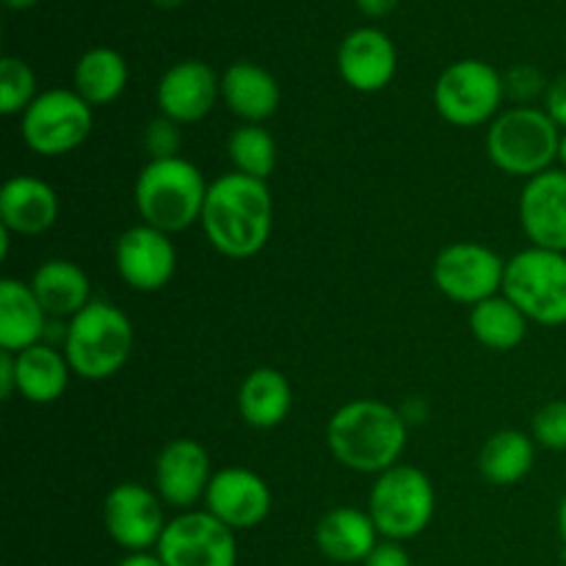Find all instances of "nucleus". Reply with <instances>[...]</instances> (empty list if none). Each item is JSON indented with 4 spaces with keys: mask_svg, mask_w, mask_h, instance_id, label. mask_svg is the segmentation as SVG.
Wrapping results in <instances>:
<instances>
[{
    "mask_svg": "<svg viewBox=\"0 0 566 566\" xmlns=\"http://www.w3.org/2000/svg\"><path fill=\"white\" fill-rule=\"evenodd\" d=\"M202 230L210 247L224 258H254L269 243L274 205L263 180L232 171L208 188L202 208Z\"/></svg>",
    "mask_w": 566,
    "mask_h": 566,
    "instance_id": "nucleus-1",
    "label": "nucleus"
},
{
    "mask_svg": "<svg viewBox=\"0 0 566 566\" xmlns=\"http://www.w3.org/2000/svg\"><path fill=\"white\" fill-rule=\"evenodd\" d=\"M326 442L340 464L357 473H385L396 468L407 448V423L379 401H352L332 415Z\"/></svg>",
    "mask_w": 566,
    "mask_h": 566,
    "instance_id": "nucleus-2",
    "label": "nucleus"
},
{
    "mask_svg": "<svg viewBox=\"0 0 566 566\" xmlns=\"http://www.w3.org/2000/svg\"><path fill=\"white\" fill-rule=\"evenodd\" d=\"M208 188L191 160L177 155L149 160L136 180V208L144 224L160 232H182L202 219Z\"/></svg>",
    "mask_w": 566,
    "mask_h": 566,
    "instance_id": "nucleus-3",
    "label": "nucleus"
},
{
    "mask_svg": "<svg viewBox=\"0 0 566 566\" xmlns=\"http://www.w3.org/2000/svg\"><path fill=\"white\" fill-rule=\"evenodd\" d=\"M66 363L81 379L99 381L119 374L133 354V324L108 302H88L66 326Z\"/></svg>",
    "mask_w": 566,
    "mask_h": 566,
    "instance_id": "nucleus-4",
    "label": "nucleus"
},
{
    "mask_svg": "<svg viewBox=\"0 0 566 566\" xmlns=\"http://www.w3.org/2000/svg\"><path fill=\"white\" fill-rule=\"evenodd\" d=\"M562 147V130L542 108H512L492 122L486 153L492 164L512 177H536L553 169Z\"/></svg>",
    "mask_w": 566,
    "mask_h": 566,
    "instance_id": "nucleus-5",
    "label": "nucleus"
},
{
    "mask_svg": "<svg viewBox=\"0 0 566 566\" xmlns=\"http://www.w3.org/2000/svg\"><path fill=\"white\" fill-rule=\"evenodd\" d=\"M503 293L525 318L542 326L566 324V254L531 247L506 263Z\"/></svg>",
    "mask_w": 566,
    "mask_h": 566,
    "instance_id": "nucleus-6",
    "label": "nucleus"
},
{
    "mask_svg": "<svg viewBox=\"0 0 566 566\" xmlns=\"http://www.w3.org/2000/svg\"><path fill=\"white\" fill-rule=\"evenodd\" d=\"M368 506L376 531L390 542H403L429 528L434 517V490L429 475L418 468L396 464L379 473Z\"/></svg>",
    "mask_w": 566,
    "mask_h": 566,
    "instance_id": "nucleus-7",
    "label": "nucleus"
},
{
    "mask_svg": "<svg viewBox=\"0 0 566 566\" xmlns=\"http://www.w3.org/2000/svg\"><path fill=\"white\" fill-rule=\"evenodd\" d=\"M92 122V105L81 94L50 88L22 114V138L36 155L59 158L86 142Z\"/></svg>",
    "mask_w": 566,
    "mask_h": 566,
    "instance_id": "nucleus-8",
    "label": "nucleus"
},
{
    "mask_svg": "<svg viewBox=\"0 0 566 566\" xmlns=\"http://www.w3.org/2000/svg\"><path fill=\"white\" fill-rule=\"evenodd\" d=\"M503 99V77L486 61L464 59L448 66L434 86V105L451 125L475 127L497 114Z\"/></svg>",
    "mask_w": 566,
    "mask_h": 566,
    "instance_id": "nucleus-9",
    "label": "nucleus"
},
{
    "mask_svg": "<svg viewBox=\"0 0 566 566\" xmlns=\"http://www.w3.org/2000/svg\"><path fill=\"white\" fill-rule=\"evenodd\" d=\"M155 553L166 566H235L238 545L232 528H227L210 512H186L166 523Z\"/></svg>",
    "mask_w": 566,
    "mask_h": 566,
    "instance_id": "nucleus-10",
    "label": "nucleus"
},
{
    "mask_svg": "<svg viewBox=\"0 0 566 566\" xmlns=\"http://www.w3.org/2000/svg\"><path fill=\"white\" fill-rule=\"evenodd\" d=\"M506 263L481 243H453L434 260V285L459 304H481L503 287Z\"/></svg>",
    "mask_w": 566,
    "mask_h": 566,
    "instance_id": "nucleus-11",
    "label": "nucleus"
},
{
    "mask_svg": "<svg viewBox=\"0 0 566 566\" xmlns=\"http://www.w3.org/2000/svg\"><path fill=\"white\" fill-rule=\"evenodd\" d=\"M105 531L119 547L130 553H144L158 547L166 523L160 503L147 486L119 484L111 490L103 506Z\"/></svg>",
    "mask_w": 566,
    "mask_h": 566,
    "instance_id": "nucleus-12",
    "label": "nucleus"
},
{
    "mask_svg": "<svg viewBox=\"0 0 566 566\" xmlns=\"http://www.w3.org/2000/svg\"><path fill=\"white\" fill-rule=\"evenodd\" d=\"M116 269L133 291L155 293L169 285L177 269V252L169 232L149 224L130 227L116 243Z\"/></svg>",
    "mask_w": 566,
    "mask_h": 566,
    "instance_id": "nucleus-13",
    "label": "nucleus"
},
{
    "mask_svg": "<svg viewBox=\"0 0 566 566\" xmlns=\"http://www.w3.org/2000/svg\"><path fill=\"white\" fill-rule=\"evenodd\" d=\"M520 224L534 247L566 254V171L531 177L520 197Z\"/></svg>",
    "mask_w": 566,
    "mask_h": 566,
    "instance_id": "nucleus-14",
    "label": "nucleus"
},
{
    "mask_svg": "<svg viewBox=\"0 0 566 566\" xmlns=\"http://www.w3.org/2000/svg\"><path fill=\"white\" fill-rule=\"evenodd\" d=\"M205 501L208 512L232 531L254 528L271 512L269 484L258 473L243 468H227L216 473L205 492Z\"/></svg>",
    "mask_w": 566,
    "mask_h": 566,
    "instance_id": "nucleus-15",
    "label": "nucleus"
},
{
    "mask_svg": "<svg viewBox=\"0 0 566 566\" xmlns=\"http://www.w3.org/2000/svg\"><path fill=\"white\" fill-rule=\"evenodd\" d=\"M221 94V81L205 61H180L158 83V108L177 125L199 122L210 114Z\"/></svg>",
    "mask_w": 566,
    "mask_h": 566,
    "instance_id": "nucleus-16",
    "label": "nucleus"
},
{
    "mask_svg": "<svg viewBox=\"0 0 566 566\" xmlns=\"http://www.w3.org/2000/svg\"><path fill=\"white\" fill-rule=\"evenodd\" d=\"M210 459L199 442L180 437L164 446L155 462V484L158 495L169 506L191 509L199 497L208 492L210 484Z\"/></svg>",
    "mask_w": 566,
    "mask_h": 566,
    "instance_id": "nucleus-17",
    "label": "nucleus"
},
{
    "mask_svg": "<svg viewBox=\"0 0 566 566\" xmlns=\"http://www.w3.org/2000/svg\"><path fill=\"white\" fill-rule=\"evenodd\" d=\"M337 66H340L343 81L357 92H381L396 77V44L376 28H357L343 39Z\"/></svg>",
    "mask_w": 566,
    "mask_h": 566,
    "instance_id": "nucleus-18",
    "label": "nucleus"
},
{
    "mask_svg": "<svg viewBox=\"0 0 566 566\" xmlns=\"http://www.w3.org/2000/svg\"><path fill=\"white\" fill-rule=\"evenodd\" d=\"M59 219V197L36 177H11L0 188V224L20 235H39Z\"/></svg>",
    "mask_w": 566,
    "mask_h": 566,
    "instance_id": "nucleus-19",
    "label": "nucleus"
},
{
    "mask_svg": "<svg viewBox=\"0 0 566 566\" xmlns=\"http://www.w3.org/2000/svg\"><path fill=\"white\" fill-rule=\"evenodd\" d=\"M48 329V313L39 304L31 285L6 276L0 282V346L3 352L20 354L36 346Z\"/></svg>",
    "mask_w": 566,
    "mask_h": 566,
    "instance_id": "nucleus-20",
    "label": "nucleus"
},
{
    "mask_svg": "<svg viewBox=\"0 0 566 566\" xmlns=\"http://www.w3.org/2000/svg\"><path fill=\"white\" fill-rule=\"evenodd\" d=\"M221 97L227 108L247 125H260L280 108V86L274 75L252 61H238L221 77Z\"/></svg>",
    "mask_w": 566,
    "mask_h": 566,
    "instance_id": "nucleus-21",
    "label": "nucleus"
},
{
    "mask_svg": "<svg viewBox=\"0 0 566 566\" xmlns=\"http://www.w3.org/2000/svg\"><path fill=\"white\" fill-rule=\"evenodd\" d=\"M376 534L379 531H376V523L370 520L368 512L340 506L324 514L318 531H315V542H318L321 553L332 562L354 564L365 562L374 553Z\"/></svg>",
    "mask_w": 566,
    "mask_h": 566,
    "instance_id": "nucleus-22",
    "label": "nucleus"
},
{
    "mask_svg": "<svg viewBox=\"0 0 566 566\" xmlns=\"http://www.w3.org/2000/svg\"><path fill=\"white\" fill-rule=\"evenodd\" d=\"M31 287L44 313L53 318H66V315L75 318L88 304V293H92L86 271L70 260H48L39 265L33 271Z\"/></svg>",
    "mask_w": 566,
    "mask_h": 566,
    "instance_id": "nucleus-23",
    "label": "nucleus"
},
{
    "mask_svg": "<svg viewBox=\"0 0 566 566\" xmlns=\"http://www.w3.org/2000/svg\"><path fill=\"white\" fill-rule=\"evenodd\" d=\"M14 374H17V392L31 403H53L64 396L70 385V363L55 348L36 346L14 354Z\"/></svg>",
    "mask_w": 566,
    "mask_h": 566,
    "instance_id": "nucleus-24",
    "label": "nucleus"
},
{
    "mask_svg": "<svg viewBox=\"0 0 566 566\" xmlns=\"http://www.w3.org/2000/svg\"><path fill=\"white\" fill-rule=\"evenodd\" d=\"M291 385L274 368H254L238 392L241 418L254 429H274L291 412Z\"/></svg>",
    "mask_w": 566,
    "mask_h": 566,
    "instance_id": "nucleus-25",
    "label": "nucleus"
},
{
    "mask_svg": "<svg viewBox=\"0 0 566 566\" xmlns=\"http://www.w3.org/2000/svg\"><path fill=\"white\" fill-rule=\"evenodd\" d=\"M481 475L490 484L512 486L523 481L534 468V440L523 431H497L495 437L486 440L479 457Z\"/></svg>",
    "mask_w": 566,
    "mask_h": 566,
    "instance_id": "nucleus-26",
    "label": "nucleus"
},
{
    "mask_svg": "<svg viewBox=\"0 0 566 566\" xmlns=\"http://www.w3.org/2000/svg\"><path fill=\"white\" fill-rule=\"evenodd\" d=\"M470 329L481 346L492 348V352H512L525 340L528 318L506 296H492L475 304L473 313H470Z\"/></svg>",
    "mask_w": 566,
    "mask_h": 566,
    "instance_id": "nucleus-27",
    "label": "nucleus"
},
{
    "mask_svg": "<svg viewBox=\"0 0 566 566\" xmlns=\"http://www.w3.org/2000/svg\"><path fill=\"white\" fill-rule=\"evenodd\" d=\"M127 64L116 50L94 48L75 66V92L88 105H108L125 92Z\"/></svg>",
    "mask_w": 566,
    "mask_h": 566,
    "instance_id": "nucleus-28",
    "label": "nucleus"
},
{
    "mask_svg": "<svg viewBox=\"0 0 566 566\" xmlns=\"http://www.w3.org/2000/svg\"><path fill=\"white\" fill-rule=\"evenodd\" d=\"M230 158L235 171L254 177V180H269L276 166V144L271 133L260 125H243L230 136Z\"/></svg>",
    "mask_w": 566,
    "mask_h": 566,
    "instance_id": "nucleus-29",
    "label": "nucleus"
},
{
    "mask_svg": "<svg viewBox=\"0 0 566 566\" xmlns=\"http://www.w3.org/2000/svg\"><path fill=\"white\" fill-rule=\"evenodd\" d=\"M36 99V77L22 59L6 55L0 61V111L6 116L25 114L28 105Z\"/></svg>",
    "mask_w": 566,
    "mask_h": 566,
    "instance_id": "nucleus-30",
    "label": "nucleus"
},
{
    "mask_svg": "<svg viewBox=\"0 0 566 566\" xmlns=\"http://www.w3.org/2000/svg\"><path fill=\"white\" fill-rule=\"evenodd\" d=\"M534 440L547 451H566V401L545 403L534 415Z\"/></svg>",
    "mask_w": 566,
    "mask_h": 566,
    "instance_id": "nucleus-31",
    "label": "nucleus"
},
{
    "mask_svg": "<svg viewBox=\"0 0 566 566\" xmlns=\"http://www.w3.org/2000/svg\"><path fill=\"white\" fill-rule=\"evenodd\" d=\"M177 147H180V133H177V122L158 119L147 127V149L153 160L158 158H175Z\"/></svg>",
    "mask_w": 566,
    "mask_h": 566,
    "instance_id": "nucleus-32",
    "label": "nucleus"
},
{
    "mask_svg": "<svg viewBox=\"0 0 566 566\" xmlns=\"http://www.w3.org/2000/svg\"><path fill=\"white\" fill-rule=\"evenodd\" d=\"M545 114L566 130V75L556 77V81L545 88Z\"/></svg>",
    "mask_w": 566,
    "mask_h": 566,
    "instance_id": "nucleus-33",
    "label": "nucleus"
},
{
    "mask_svg": "<svg viewBox=\"0 0 566 566\" xmlns=\"http://www.w3.org/2000/svg\"><path fill=\"white\" fill-rule=\"evenodd\" d=\"M365 566H412V558H409V553L398 542H381L365 558Z\"/></svg>",
    "mask_w": 566,
    "mask_h": 566,
    "instance_id": "nucleus-34",
    "label": "nucleus"
},
{
    "mask_svg": "<svg viewBox=\"0 0 566 566\" xmlns=\"http://www.w3.org/2000/svg\"><path fill=\"white\" fill-rule=\"evenodd\" d=\"M17 390V374H14V354L3 352L0 354V396L11 398Z\"/></svg>",
    "mask_w": 566,
    "mask_h": 566,
    "instance_id": "nucleus-35",
    "label": "nucleus"
},
{
    "mask_svg": "<svg viewBox=\"0 0 566 566\" xmlns=\"http://www.w3.org/2000/svg\"><path fill=\"white\" fill-rule=\"evenodd\" d=\"M359 9L368 17H387L398 6V0H357Z\"/></svg>",
    "mask_w": 566,
    "mask_h": 566,
    "instance_id": "nucleus-36",
    "label": "nucleus"
},
{
    "mask_svg": "<svg viewBox=\"0 0 566 566\" xmlns=\"http://www.w3.org/2000/svg\"><path fill=\"white\" fill-rule=\"evenodd\" d=\"M119 566H166L164 562H160L158 553H130V556H125L119 562Z\"/></svg>",
    "mask_w": 566,
    "mask_h": 566,
    "instance_id": "nucleus-37",
    "label": "nucleus"
},
{
    "mask_svg": "<svg viewBox=\"0 0 566 566\" xmlns=\"http://www.w3.org/2000/svg\"><path fill=\"white\" fill-rule=\"evenodd\" d=\"M558 531H562V539L566 545V495L562 497V506H558Z\"/></svg>",
    "mask_w": 566,
    "mask_h": 566,
    "instance_id": "nucleus-38",
    "label": "nucleus"
},
{
    "mask_svg": "<svg viewBox=\"0 0 566 566\" xmlns=\"http://www.w3.org/2000/svg\"><path fill=\"white\" fill-rule=\"evenodd\" d=\"M6 6H9V9H17V11H22V9H31V6H36L39 0H3Z\"/></svg>",
    "mask_w": 566,
    "mask_h": 566,
    "instance_id": "nucleus-39",
    "label": "nucleus"
},
{
    "mask_svg": "<svg viewBox=\"0 0 566 566\" xmlns=\"http://www.w3.org/2000/svg\"><path fill=\"white\" fill-rule=\"evenodd\" d=\"M155 6H160V9H177V6L188 3V0H153Z\"/></svg>",
    "mask_w": 566,
    "mask_h": 566,
    "instance_id": "nucleus-40",
    "label": "nucleus"
},
{
    "mask_svg": "<svg viewBox=\"0 0 566 566\" xmlns=\"http://www.w3.org/2000/svg\"><path fill=\"white\" fill-rule=\"evenodd\" d=\"M558 160H562L564 171H566V130L562 133V147H558Z\"/></svg>",
    "mask_w": 566,
    "mask_h": 566,
    "instance_id": "nucleus-41",
    "label": "nucleus"
}]
</instances>
